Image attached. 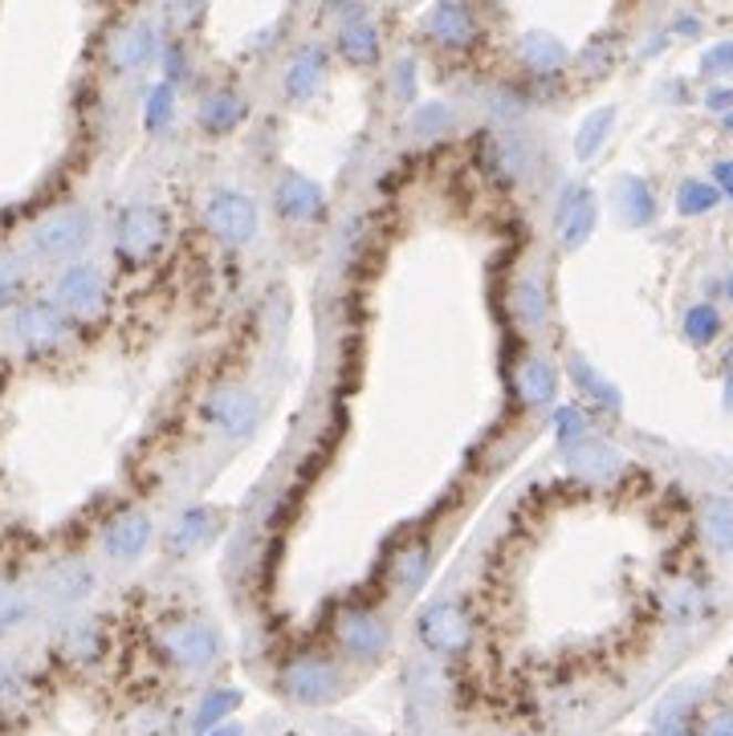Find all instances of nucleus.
Listing matches in <instances>:
<instances>
[{
    "mask_svg": "<svg viewBox=\"0 0 733 736\" xmlns=\"http://www.w3.org/2000/svg\"><path fill=\"white\" fill-rule=\"evenodd\" d=\"M204 228H208L220 245H233V249L249 245V240L257 237V228H261L257 200L233 188L208 191V200H204Z\"/></svg>",
    "mask_w": 733,
    "mask_h": 736,
    "instance_id": "nucleus-1",
    "label": "nucleus"
},
{
    "mask_svg": "<svg viewBox=\"0 0 733 736\" xmlns=\"http://www.w3.org/2000/svg\"><path fill=\"white\" fill-rule=\"evenodd\" d=\"M90 240V212L86 208H58V212L41 216L33 228V252L41 261H65L74 252L86 249Z\"/></svg>",
    "mask_w": 733,
    "mask_h": 736,
    "instance_id": "nucleus-2",
    "label": "nucleus"
},
{
    "mask_svg": "<svg viewBox=\"0 0 733 736\" xmlns=\"http://www.w3.org/2000/svg\"><path fill=\"white\" fill-rule=\"evenodd\" d=\"M204 424L216 427L225 439H245L261 424V403L245 387H220L204 403Z\"/></svg>",
    "mask_w": 733,
    "mask_h": 736,
    "instance_id": "nucleus-3",
    "label": "nucleus"
},
{
    "mask_svg": "<svg viewBox=\"0 0 733 736\" xmlns=\"http://www.w3.org/2000/svg\"><path fill=\"white\" fill-rule=\"evenodd\" d=\"M167 237H172V220L155 204H131L123 220H118V249L135 257V261H147L152 252L164 249Z\"/></svg>",
    "mask_w": 733,
    "mask_h": 736,
    "instance_id": "nucleus-4",
    "label": "nucleus"
},
{
    "mask_svg": "<svg viewBox=\"0 0 733 736\" xmlns=\"http://www.w3.org/2000/svg\"><path fill=\"white\" fill-rule=\"evenodd\" d=\"M273 212L286 225H318V220H327V191L310 175L286 172L273 188Z\"/></svg>",
    "mask_w": 733,
    "mask_h": 736,
    "instance_id": "nucleus-5",
    "label": "nucleus"
},
{
    "mask_svg": "<svg viewBox=\"0 0 733 736\" xmlns=\"http://www.w3.org/2000/svg\"><path fill=\"white\" fill-rule=\"evenodd\" d=\"M595 225H599V200H595V191L575 188V184H570V188L558 196V208H555L558 249L562 252L582 249V245L591 240Z\"/></svg>",
    "mask_w": 733,
    "mask_h": 736,
    "instance_id": "nucleus-6",
    "label": "nucleus"
},
{
    "mask_svg": "<svg viewBox=\"0 0 733 736\" xmlns=\"http://www.w3.org/2000/svg\"><path fill=\"white\" fill-rule=\"evenodd\" d=\"M424 33H429L441 50H473V41H477V17L468 9L465 0H436L424 17Z\"/></svg>",
    "mask_w": 733,
    "mask_h": 736,
    "instance_id": "nucleus-7",
    "label": "nucleus"
},
{
    "mask_svg": "<svg viewBox=\"0 0 733 736\" xmlns=\"http://www.w3.org/2000/svg\"><path fill=\"white\" fill-rule=\"evenodd\" d=\"M327 74H330V53L318 50V45H306V50L293 53L290 65H286L281 90H286L290 102H310L318 90L327 86Z\"/></svg>",
    "mask_w": 733,
    "mask_h": 736,
    "instance_id": "nucleus-8",
    "label": "nucleus"
},
{
    "mask_svg": "<svg viewBox=\"0 0 733 736\" xmlns=\"http://www.w3.org/2000/svg\"><path fill=\"white\" fill-rule=\"evenodd\" d=\"M567 464L570 473L582 476V480H595V485H603V480H616V476L628 468V460H623V452H616L607 439H582L579 448L567 452Z\"/></svg>",
    "mask_w": 733,
    "mask_h": 736,
    "instance_id": "nucleus-9",
    "label": "nucleus"
},
{
    "mask_svg": "<svg viewBox=\"0 0 733 736\" xmlns=\"http://www.w3.org/2000/svg\"><path fill=\"white\" fill-rule=\"evenodd\" d=\"M514 391L526 407H550L558 400V371L543 354H526L514 371Z\"/></svg>",
    "mask_w": 733,
    "mask_h": 736,
    "instance_id": "nucleus-10",
    "label": "nucleus"
},
{
    "mask_svg": "<svg viewBox=\"0 0 733 736\" xmlns=\"http://www.w3.org/2000/svg\"><path fill=\"white\" fill-rule=\"evenodd\" d=\"M334 45H339V53L347 58L351 65H375L383 58V38L380 29H375V21L371 17H347L339 25V33H334Z\"/></svg>",
    "mask_w": 733,
    "mask_h": 736,
    "instance_id": "nucleus-11",
    "label": "nucleus"
},
{
    "mask_svg": "<svg viewBox=\"0 0 733 736\" xmlns=\"http://www.w3.org/2000/svg\"><path fill=\"white\" fill-rule=\"evenodd\" d=\"M106 298V286H102V273L90 269V265H74L65 269V277L58 281V305L65 313H94Z\"/></svg>",
    "mask_w": 733,
    "mask_h": 736,
    "instance_id": "nucleus-12",
    "label": "nucleus"
},
{
    "mask_svg": "<svg viewBox=\"0 0 733 736\" xmlns=\"http://www.w3.org/2000/svg\"><path fill=\"white\" fill-rule=\"evenodd\" d=\"M567 375H570V383L582 391V400L591 403V407H599V412H611V415H620V407H623V395H620V387L611 383V379H603L599 371H595L591 362L582 359V354H575L570 350L567 354Z\"/></svg>",
    "mask_w": 733,
    "mask_h": 736,
    "instance_id": "nucleus-13",
    "label": "nucleus"
},
{
    "mask_svg": "<svg viewBox=\"0 0 733 736\" xmlns=\"http://www.w3.org/2000/svg\"><path fill=\"white\" fill-rule=\"evenodd\" d=\"M429 566H432L429 541H424V537L407 541V546H400L392 566H388V587H392L395 594H416V590L424 587V578H429Z\"/></svg>",
    "mask_w": 733,
    "mask_h": 736,
    "instance_id": "nucleus-14",
    "label": "nucleus"
},
{
    "mask_svg": "<svg viewBox=\"0 0 733 736\" xmlns=\"http://www.w3.org/2000/svg\"><path fill=\"white\" fill-rule=\"evenodd\" d=\"M152 541V521H147V512L140 509H127L118 512L111 525H106V533H102V546L111 549L114 558H140L143 549Z\"/></svg>",
    "mask_w": 733,
    "mask_h": 736,
    "instance_id": "nucleus-15",
    "label": "nucleus"
},
{
    "mask_svg": "<svg viewBox=\"0 0 733 736\" xmlns=\"http://www.w3.org/2000/svg\"><path fill=\"white\" fill-rule=\"evenodd\" d=\"M518 58H522V65H526L534 77H555L558 70L570 62L567 45H562L555 33H546V29H530V33L522 38Z\"/></svg>",
    "mask_w": 733,
    "mask_h": 736,
    "instance_id": "nucleus-16",
    "label": "nucleus"
},
{
    "mask_svg": "<svg viewBox=\"0 0 733 736\" xmlns=\"http://www.w3.org/2000/svg\"><path fill=\"white\" fill-rule=\"evenodd\" d=\"M611 200L620 208V220L628 228H644L657 220V196L648 188L640 175H620L616 188H611Z\"/></svg>",
    "mask_w": 733,
    "mask_h": 736,
    "instance_id": "nucleus-17",
    "label": "nucleus"
},
{
    "mask_svg": "<svg viewBox=\"0 0 733 736\" xmlns=\"http://www.w3.org/2000/svg\"><path fill=\"white\" fill-rule=\"evenodd\" d=\"M245 114H249V102L240 99L237 90H213V94L200 102V126L208 135L237 131V126L245 123Z\"/></svg>",
    "mask_w": 733,
    "mask_h": 736,
    "instance_id": "nucleus-18",
    "label": "nucleus"
},
{
    "mask_svg": "<svg viewBox=\"0 0 733 736\" xmlns=\"http://www.w3.org/2000/svg\"><path fill=\"white\" fill-rule=\"evenodd\" d=\"M509 305H514V313H518L530 330H543L546 318H550V289H546V281L538 273H526L518 286H514Z\"/></svg>",
    "mask_w": 733,
    "mask_h": 736,
    "instance_id": "nucleus-19",
    "label": "nucleus"
},
{
    "mask_svg": "<svg viewBox=\"0 0 733 736\" xmlns=\"http://www.w3.org/2000/svg\"><path fill=\"white\" fill-rule=\"evenodd\" d=\"M701 529L713 541V549H733V500L713 497L701 509Z\"/></svg>",
    "mask_w": 733,
    "mask_h": 736,
    "instance_id": "nucleus-20",
    "label": "nucleus"
},
{
    "mask_svg": "<svg viewBox=\"0 0 733 736\" xmlns=\"http://www.w3.org/2000/svg\"><path fill=\"white\" fill-rule=\"evenodd\" d=\"M555 436L562 444V452L579 448L582 439H591V415L582 403H562L555 412Z\"/></svg>",
    "mask_w": 733,
    "mask_h": 736,
    "instance_id": "nucleus-21",
    "label": "nucleus"
},
{
    "mask_svg": "<svg viewBox=\"0 0 733 736\" xmlns=\"http://www.w3.org/2000/svg\"><path fill=\"white\" fill-rule=\"evenodd\" d=\"M717 200L721 188L709 184V179H684L681 188H677V212L681 216H705L717 208Z\"/></svg>",
    "mask_w": 733,
    "mask_h": 736,
    "instance_id": "nucleus-22",
    "label": "nucleus"
},
{
    "mask_svg": "<svg viewBox=\"0 0 733 736\" xmlns=\"http://www.w3.org/2000/svg\"><path fill=\"white\" fill-rule=\"evenodd\" d=\"M611 123H616V111H611V106L587 114L579 126V135H575V155H579V159H591L595 151L607 143V135H611Z\"/></svg>",
    "mask_w": 733,
    "mask_h": 736,
    "instance_id": "nucleus-23",
    "label": "nucleus"
},
{
    "mask_svg": "<svg viewBox=\"0 0 733 736\" xmlns=\"http://www.w3.org/2000/svg\"><path fill=\"white\" fill-rule=\"evenodd\" d=\"M681 330H684V338H689L693 346H709V342L721 334V318H717V310H713L709 301H696V305H689V310H684Z\"/></svg>",
    "mask_w": 733,
    "mask_h": 736,
    "instance_id": "nucleus-24",
    "label": "nucleus"
},
{
    "mask_svg": "<svg viewBox=\"0 0 733 736\" xmlns=\"http://www.w3.org/2000/svg\"><path fill=\"white\" fill-rule=\"evenodd\" d=\"M412 131H416L420 138L444 135V131H448V106H441V102H432V106H420L416 118H412Z\"/></svg>",
    "mask_w": 733,
    "mask_h": 736,
    "instance_id": "nucleus-25",
    "label": "nucleus"
},
{
    "mask_svg": "<svg viewBox=\"0 0 733 736\" xmlns=\"http://www.w3.org/2000/svg\"><path fill=\"white\" fill-rule=\"evenodd\" d=\"M701 70L713 77L721 74H733V41H721V45H713V50L701 58Z\"/></svg>",
    "mask_w": 733,
    "mask_h": 736,
    "instance_id": "nucleus-26",
    "label": "nucleus"
},
{
    "mask_svg": "<svg viewBox=\"0 0 733 736\" xmlns=\"http://www.w3.org/2000/svg\"><path fill=\"white\" fill-rule=\"evenodd\" d=\"M172 114H176V94H172V86H159L152 94V114H147V123L164 126Z\"/></svg>",
    "mask_w": 733,
    "mask_h": 736,
    "instance_id": "nucleus-27",
    "label": "nucleus"
},
{
    "mask_svg": "<svg viewBox=\"0 0 733 736\" xmlns=\"http://www.w3.org/2000/svg\"><path fill=\"white\" fill-rule=\"evenodd\" d=\"M395 99L400 102L416 99V62L412 58H404V62L395 65Z\"/></svg>",
    "mask_w": 733,
    "mask_h": 736,
    "instance_id": "nucleus-28",
    "label": "nucleus"
},
{
    "mask_svg": "<svg viewBox=\"0 0 733 736\" xmlns=\"http://www.w3.org/2000/svg\"><path fill=\"white\" fill-rule=\"evenodd\" d=\"M709 111H717V114H730L733 111V90L730 86H717V90H709Z\"/></svg>",
    "mask_w": 733,
    "mask_h": 736,
    "instance_id": "nucleus-29",
    "label": "nucleus"
},
{
    "mask_svg": "<svg viewBox=\"0 0 733 736\" xmlns=\"http://www.w3.org/2000/svg\"><path fill=\"white\" fill-rule=\"evenodd\" d=\"M713 184L733 200V159H721L717 167H713Z\"/></svg>",
    "mask_w": 733,
    "mask_h": 736,
    "instance_id": "nucleus-30",
    "label": "nucleus"
},
{
    "mask_svg": "<svg viewBox=\"0 0 733 736\" xmlns=\"http://www.w3.org/2000/svg\"><path fill=\"white\" fill-rule=\"evenodd\" d=\"M721 395H725V407H733V366H730V375H725V391H721Z\"/></svg>",
    "mask_w": 733,
    "mask_h": 736,
    "instance_id": "nucleus-31",
    "label": "nucleus"
},
{
    "mask_svg": "<svg viewBox=\"0 0 733 736\" xmlns=\"http://www.w3.org/2000/svg\"><path fill=\"white\" fill-rule=\"evenodd\" d=\"M696 29H701V25H696V21H689V17H684V21H677V33H696Z\"/></svg>",
    "mask_w": 733,
    "mask_h": 736,
    "instance_id": "nucleus-32",
    "label": "nucleus"
},
{
    "mask_svg": "<svg viewBox=\"0 0 733 736\" xmlns=\"http://www.w3.org/2000/svg\"><path fill=\"white\" fill-rule=\"evenodd\" d=\"M725 298L733 301V273H730V281H725Z\"/></svg>",
    "mask_w": 733,
    "mask_h": 736,
    "instance_id": "nucleus-33",
    "label": "nucleus"
},
{
    "mask_svg": "<svg viewBox=\"0 0 733 736\" xmlns=\"http://www.w3.org/2000/svg\"><path fill=\"white\" fill-rule=\"evenodd\" d=\"M725 126H730V131H733V111H730V114H725Z\"/></svg>",
    "mask_w": 733,
    "mask_h": 736,
    "instance_id": "nucleus-34",
    "label": "nucleus"
}]
</instances>
